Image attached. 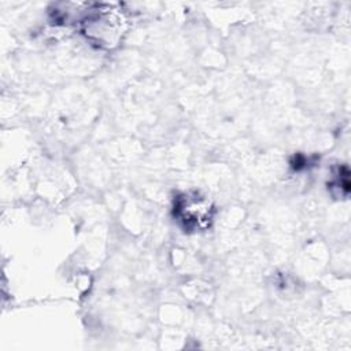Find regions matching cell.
I'll return each mask as SVG.
<instances>
[{
	"mask_svg": "<svg viewBox=\"0 0 351 351\" xmlns=\"http://www.w3.org/2000/svg\"><path fill=\"white\" fill-rule=\"evenodd\" d=\"M118 10L103 8L97 10L96 14L92 15L85 23V33L95 38L100 45H112L118 41L122 34V15L117 12Z\"/></svg>",
	"mask_w": 351,
	"mask_h": 351,
	"instance_id": "cell-1",
	"label": "cell"
},
{
	"mask_svg": "<svg viewBox=\"0 0 351 351\" xmlns=\"http://www.w3.org/2000/svg\"><path fill=\"white\" fill-rule=\"evenodd\" d=\"M174 215L186 229H200L210 223L213 206L202 196L184 195L176 202Z\"/></svg>",
	"mask_w": 351,
	"mask_h": 351,
	"instance_id": "cell-2",
	"label": "cell"
}]
</instances>
